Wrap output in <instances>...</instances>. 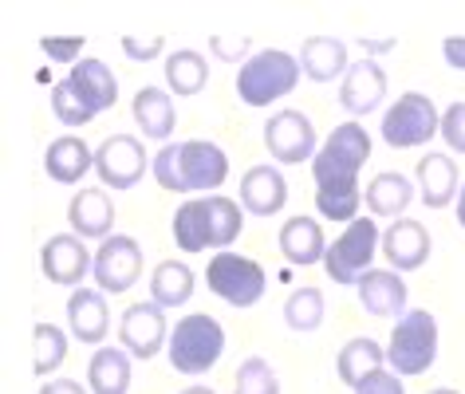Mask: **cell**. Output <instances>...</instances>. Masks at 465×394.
Masks as SVG:
<instances>
[{
  "instance_id": "6da1fadb",
  "label": "cell",
  "mask_w": 465,
  "mask_h": 394,
  "mask_svg": "<svg viewBox=\"0 0 465 394\" xmlns=\"http://www.w3.org/2000/svg\"><path fill=\"white\" fill-rule=\"evenodd\" d=\"M371 158V134L359 126V119L340 123L312 158V178H316V210L328 222H355L363 190H359V170Z\"/></svg>"
},
{
  "instance_id": "7a4b0ae2",
  "label": "cell",
  "mask_w": 465,
  "mask_h": 394,
  "mask_svg": "<svg viewBox=\"0 0 465 394\" xmlns=\"http://www.w3.org/2000/svg\"><path fill=\"white\" fill-rule=\"evenodd\" d=\"M154 182L162 190L173 193H193V190H217L229 178V158L225 150L209 138H193V143H170L150 158Z\"/></svg>"
},
{
  "instance_id": "3957f363",
  "label": "cell",
  "mask_w": 465,
  "mask_h": 394,
  "mask_svg": "<svg viewBox=\"0 0 465 394\" xmlns=\"http://www.w3.org/2000/svg\"><path fill=\"white\" fill-rule=\"evenodd\" d=\"M241 225H245V213H241L237 202H229L221 193L193 197L173 213V241H178L182 252H205V249L225 252L241 237Z\"/></svg>"
},
{
  "instance_id": "277c9868",
  "label": "cell",
  "mask_w": 465,
  "mask_h": 394,
  "mask_svg": "<svg viewBox=\"0 0 465 394\" xmlns=\"http://www.w3.org/2000/svg\"><path fill=\"white\" fill-rule=\"evenodd\" d=\"M300 84V55L288 52H257L241 64L237 75V95L249 107H272L276 99H284L288 91Z\"/></svg>"
},
{
  "instance_id": "5b68a950",
  "label": "cell",
  "mask_w": 465,
  "mask_h": 394,
  "mask_svg": "<svg viewBox=\"0 0 465 394\" xmlns=\"http://www.w3.org/2000/svg\"><path fill=\"white\" fill-rule=\"evenodd\" d=\"M166 351H170L173 370H182V375H205L221 359V351H225V328L213 316H205V311H193V316L178 320V328L170 331Z\"/></svg>"
},
{
  "instance_id": "8992f818",
  "label": "cell",
  "mask_w": 465,
  "mask_h": 394,
  "mask_svg": "<svg viewBox=\"0 0 465 394\" xmlns=\"http://www.w3.org/2000/svg\"><path fill=\"white\" fill-rule=\"evenodd\" d=\"M438 359V320L422 308H411L399 316L387 343V363L394 375H426Z\"/></svg>"
},
{
  "instance_id": "52a82bcc",
  "label": "cell",
  "mask_w": 465,
  "mask_h": 394,
  "mask_svg": "<svg viewBox=\"0 0 465 394\" xmlns=\"http://www.w3.org/2000/svg\"><path fill=\"white\" fill-rule=\"evenodd\" d=\"M379 245H382V233L375 229V222H371V217H355L328 245L323 272H328L335 284H359L371 272V261H375Z\"/></svg>"
},
{
  "instance_id": "ba28073f",
  "label": "cell",
  "mask_w": 465,
  "mask_h": 394,
  "mask_svg": "<svg viewBox=\"0 0 465 394\" xmlns=\"http://www.w3.org/2000/svg\"><path fill=\"white\" fill-rule=\"evenodd\" d=\"M438 131H441V114L422 91H406V95L382 114V143L394 150L422 146Z\"/></svg>"
},
{
  "instance_id": "9c48e42d",
  "label": "cell",
  "mask_w": 465,
  "mask_h": 394,
  "mask_svg": "<svg viewBox=\"0 0 465 394\" xmlns=\"http://www.w3.org/2000/svg\"><path fill=\"white\" fill-rule=\"evenodd\" d=\"M205 284L209 292L221 296L232 308H252L264 296V269L257 261L241 257V252H217L205 269Z\"/></svg>"
},
{
  "instance_id": "30bf717a",
  "label": "cell",
  "mask_w": 465,
  "mask_h": 394,
  "mask_svg": "<svg viewBox=\"0 0 465 394\" xmlns=\"http://www.w3.org/2000/svg\"><path fill=\"white\" fill-rule=\"evenodd\" d=\"M264 146L276 162L284 166H300V162H312L320 154V138L316 126L304 111H276L269 123H264Z\"/></svg>"
},
{
  "instance_id": "8fae6325",
  "label": "cell",
  "mask_w": 465,
  "mask_h": 394,
  "mask_svg": "<svg viewBox=\"0 0 465 394\" xmlns=\"http://www.w3.org/2000/svg\"><path fill=\"white\" fill-rule=\"evenodd\" d=\"M95 173L111 190H131L146 178V146L134 134H111L95 150Z\"/></svg>"
},
{
  "instance_id": "7c38bea8",
  "label": "cell",
  "mask_w": 465,
  "mask_h": 394,
  "mask_svg": "<svg viewBox=\"0 0 465 394\" xmlns=\"http://www.w3.org/2000/svg\"><path fill=\"white\" fill-rule=\"evenodd\" d=\"M95 284L99 292H126V288L138 284L143 276V249H138L134 237H107L95 252Z\"/></svg>"
},
{
  "instance_id": "4fadbf2b",
  "label": "cell",
  "mask_w": 465,
  "mask_h": 394,
  "mask_svg": "<svg viewBox=\"0 0 465 394\" xmlns=\"http://www.w3.org/2000/svg\"><path fill=\"white\" fill-rule=\"evenodd\" d=\"M162 311L166 308H158V304H131L123 311L119 340L134 359H154L162 347L170 343L173 328H166V316H162Z\"/></svg>"
},
{
  "instance_id": "5bb4252c",
  "label": "cell",
  "mask_w": 465,
  "mask_h": 394,
  "mask_svg": "<svg viewBox=\"0 0 465 394\" xmlns=\"http://www.w3.org/2000/svg\"><path fill=\"white\" fill-rule=\"evenodd\" d=\"M40 269L52 284L72 288V284L84 281L87 272H95V257H91L87 245L75 233H60L40 249Z\"/></svg>"
},
{
  "instance_id": "9a60e30c",
  "label": "cell",
  "mask_w": 465,
  "mask_h": 394,
  "mask_svg": "<svg viewBox=\"0 0 465 394\" xmlns=\"http://www.w3.org/2000/svg\"><path fill=\"white\" fill-rule=\"evenodd\" d=\"M382 99H387V75L375 60H359L347 67L343 84H340V107L351 114V119H363V114L379 111Z\"/></svg>"
},
{
  "instance_id": "2e32d148",
  "label": "cell",
  "mask_w": 465,
  "mask_h": 394,
  "mask_svg": "<svg viewBox=\"0 0 465 394\" xmlns=\"http://www.w3.org/2000/svg\"><path fill=\"white\" fill-rule=\"evenodd\" d=\"M382 257H387V264L399 272L422 269L426 257H430V233L414 222V217H399V222H391V229L382 233Z\"/></svg>"
},
{
  "instance_id": "e0dca14e",
  "label": "cell",
  "mask_w": 465,
  "mask_h": 394,
  "mask_svg": "<svg viewBox=\"0 0 465 394\" xmlns=\"http://www.w3.org/2000/svg\"><path fill=\"white\" fill-rule=\"evenodd\" d=\"M355 288H359V304H363L367 316H379V320L406 316V284L399 272L371 269Z\"/></svg>"
},
{
  "instance_id": "ac0fdd59",
  "label": "cell",
  "mask_w": 465,
  "mask_h": 394,
  "mask_svg": "<svg viewBox=\"0 0 465 394\" xmlns=\"http://www.w3.org/2000/svg\"><path fill=\"white\" fill-rule=\"evenodd\" d=\"M284 202H288V182L281 170L252 166L245 178H241V210H249L257 217H272L284 210Z\"/></svg>"
},
{
  "instance_id": "d6986e66",
  "label": "cell",
  "mask_w": 465,
  "mask_h": 394,
  "mask_svg": "<svg viewBox=\"0 0 465 394\" xmlns=\"http://www.w3.org/2000/svg\"><path fill=\"white\" fill-rule=\"evenodd\" d=\"M67 323H72L79 343H103V335L111 328V311L99 288H75L67 296Z\"/></svg>"
},
{
  "instance_id": "ffe728a7",
  "label": "cell",
  "mask_w": 465,
  "mask_h": 394,
  "mask_svg": "<svg viewBox=\"0 0 465 394\" xmlns=\"http://www.w3.org/2000/svg\"><path fill=\"white\" fill-rule=\"evenodd\" d=\"M281 252L288 264H323L328 257V241H323V229L316 217H288L284 229H281Z\"/></svg>"
},
{
  "instance_id": "44dd1931",
  "label": "cell",
  "mask_w": 465,
  "mask_h": 394,
  "mask_svg": "<svg viewBox=\"0 0 465 394\" xmlns=\"http://www.w3.org/2000/svg\"><path fill=\"white\" fill-rule=\"evenodd\" d=\"M67 222H72V233L75 237H111V225H114V205L103 190H79L67 205Z\"/></svg>"
},
{
  "instance_id": "7402d4cb",
  "label": "cell",
  "mask_w": 465,
  "mask_h": 394,
  "mask_svg": "<svg viewBox=\"0 0 465 394\" xmlns=\"http://www.w3.org/2000/svg\"><path fill=\"white\" fill-rule=\"evenodd\" d=\"M91 166H95V150H91L84 138H75V134L55 138V143L44 150V170H48V178L60 182V185L79 182Z\"/></svg>"
},
{
  "instance_id": "603a6c76",
  "label": "cell",
  "mask_w": 465,
  "mask_h": 394,
  "mask_svg": "<svg viewBox=\"0 0 465 394\" xmlns=\"http://www.w3.org/2000/svg\"><path fill=\"white\" fill-rule=\"evenodd\" d=\"M347 44L335 36H308L300 48V72L312 84H331L335 75H347Z\"/></svg>"
},
{
  "instance_id": "cb8c5ba5",
  "label": "cell",
  "mask_w": 465,
  "mask_h": 394,
  "mask_svg": "<svg viewBox=\"0 0 465 394\" xmlns=\"http://www.w3.org/2000/svg\"><path fill=\"white\" fill-rule=\"evenodd\" d=\"M67 79H72L75 95L84 99L95 114L107 111V107H114V99H119V79L111 75V67L103 64V60H79Z\"/></svg>"
},
{
  "instance_id": "d4e9b609",
  "label": "cell",
  "mask_w": 465,
  "mask_h": 394,
  "mask_svg": "<svg viewBox=\"0 0 465 394\" xmlns=\"http://www.w3.org/2000/svg\"><path fill=\"white\" fill-rule=\"evenodd\" d=\"M91 394H126L131 390V351L126 347H99L87 363Z\"/></svg>"
},
{
  "instance_id": "484cf974",
  "label": "cell",
  "mask_w": 465,
  "mask_h": 394,
  "mask_svg": "<svg viewBox=\"0 0 465 394\" xmlns=\"http://www.w3.org/2000/svg\"><path fill=\"white\" fill-rule=\"evenodd\" d=\"M363 202H367V210L375 213V217H394V222H399V213L414 202V185L399 170H382L379 178L367 182Z\"/></svg>"
},
{
  "instance_id": "4316f807",
  "label": "cell",
  "mask_w": 465,
  "mask_h": 394,
  "mask_svg": "<svg viewBox=\"0 0 465 394\" xmlns=\"http://www.w3.org/2000/svg\"><path fill=\"white\" fill-rule=\"evenodd\" d=\"M418 190L430 210H441L458 197V166L450 154H426L418 162Z\"/></svg>"
},
{
  "instance_id": "83f0119b",
  "label": "cell",
  "mask_w": 465,
  "mask_h": 394,
  "mask_svg": "<svg viewBox=\"0 0 465 394\" xmlns=\"http://www.w3.org/2000/svg\"><path fill=\"white\" fill-rule=\"evenodd\" d=\"M134 123L138 131H143L150 143H166V138L173 134V99L170 91L162 87H143L134 95Z\"/></svg>"
},
{
  "instance_id": "f1b7e54d",
  "label": "cell",
  "mask_w": 465,
  "mask_h": 394,
  "mask_svg": "<svg viewBox=\"0 0 465 394\" xmlns=\"http://www.w3.org/2000/svg\"><path fill=\"white\" fill-rule=\"evenodd\" d=\"M382 363H387V351L375 343V340H351V343H343V351L340 359H335V375H340L343 387H359L367 375H375V370H382Z\"/></svg>"
},
{
  "instance_id": "f546056e",
  "label": "cell",
  "mask_w": 465,
  "mask_h": 394,
  "mask_svg": "<svg viewBox=\"0 0 465 394\" xmlns=\"http://www.w3.org/2000/svg\"><path fill=\"white\" fill-rule=\"evenodd\" d=\"M193 296V269L182 261H162L150 276V300L158 308H178Z\"/></svg>"
},
{
  "instance_id": "4dcf8cb0",
  "label": "cell",
  "mask_w": 465,
  "mask_h": 394,
  "mask_svg": "<svg viewBox=\"0 0 465 394\" xmlns=\"http://www.w3.org/2000/svg\"><path fill=\"white\" fill-rule=\"evenodd\" d=\"M166 84L173 95H197L205 84H209V64H205V55L202 52H193V48H178L166 60Z\"/></svg>"
},
{
  "instance_id": "1f68e13d",
  "label": "cell",
  "mask_w": 465,
  "mask_h": 394,
  "mask_svg": "<svg viewBox=\"0 0 465 394\" xmlns=\"http://www.w3.org/2000/svg\"><path fill=\"white\" fill-rule=\"evenodd\" d=\"M284 323L292 331H300V335L316 331L323 323V292H320V288H312V284L296 288V292L284 300Z\"/></svg>"
},
{
  "instance_id": "d6a6232c",
  "label": "cell",
  "mask_w": 465,
  "mask_h": 394,
  "mask_svg": "<svg viewBox=\"0 0 465 394\" xmlns=\"http://www.w3.org/2000/svg\"><path fill=\"white\" fill-rule=\"evenodd\" d=\"M64 359H67V335L55 323H36V331H32V367H36V375L48 379Z\"/></svg>"
},
{
  "instance_id": "836d02e7",
  "label": "cell",
  "mask_w": 465,
  "mask_h": 394,
  "mask_svg": "<svg viewBox=\"0 0 465 394\" xmlns=\"http://www.w3.org/2000/svg\"><path fill=\"white\" fill-rule=\"evenodd\" d=\"M52 111H55V119H60L64 126H87L91 119H95V111L75 95L72 79H60V84L52 87Z\"/></svg>"
},
{
  "instance_id": "e575fe53",
  "label": "cell",
  "mask_w": 465,
  "mask_h": 394,
  "mask_svg": "<svg viewBox=\"0 0 465 394\" xmlns=\"http://www.w3.org/2000/svg\"><path fill=\"white\" fill-rule=\"evenodd\" d=\"M237 394H281V379L261 355H252L237 370Z\"/></svg>"
},
{
  "instance_id": "d590c367",
  "label": "cell",
  "mask_w": 465,
  "mask_h": 394,
  "mask_svg": "<svg viewBox=\"0 0 465 394\" xmlns=\"http://www.w3.org/2000/svg\"><path fill=\"white\" fill-rule=\"evenodd\" d=\"M441 138L450 143L453 154H465V103L461 99L441 111Z\"/></svg>"
},
{
  "instance_id": "8d00e7d4",
  "label": "cell",
  "mask_w": 465,
  "mask_h": 394,
  "mask_svg": "<svg viewBox=\"0 0 465 394\" xmlns=\"http://www.w3.org/2000/svg\"><path fill=\"white\" fill-rule=\"evenodd\" d=\"M40 48H44V55H48L52 64H79V52L87 48L84 44V36H44L40 40Z\"/></svg>"
},
{
  "instance_id": "74e56055",
  "label": "cell",
  "mask_w": 465,
  "mask_h": 394,
  "mask_svg": "<svg viewBox=\"0 0 465 394\" xmlns=\"http://www.w3.org/2000/svg\"><path fill=\"white\" fill-rule=\"evenodd\" d=\"M355 394H406V390H402V379L382 367V370H375V375H367L363 382H359Z\"/></svg>"
},
{
  "instance_id": "f35d334b",
  "label": "cell",
  "mask_w": 465,
  "mask_h": 394,
  "mask_svg": "<svg viewBox=\"0 0 465 394\" xmlns=\"http://www.w3.org/2000/svg\"><path fill=\"white\" fill-rule=\"evenodd\" d=\"M166 48V40L154 36V40H138V36H123V52H126V60H138V64H146V60H158V52Z\"/></svg>"
},
{
  "instance_id": "ab89813d",
  "label": "cell",
  "mask_w": 465,
  "mask_h": 394,
  "mask_svg": "<svg viewBox=\"0 0 465 394\" xmlns=\"http://www.w3.org/2000/svg\"><path fill=\"white\" fill-rule=\"evenodd\" d=\"M209 52L217 60H229V64H241L249 55V40H225V36H209Z\"/></svg>"
},
{
  "instance_id": "60d3db41",
  "label": "cell",
  "mask_w": 465,
  "mask_h": 394,
  "mask_svg": "<svg viewBox=\"0 0 465 394\" xmlns=\"http://www.w3.org/2000/svg\"><path fill=\"white\" fill-rule=\"evenodd\" d=\"M441 55L453 72H465V36H446L441 40Z\"/></svg>"
},
{
  "instance_id": "b9f144b4",
  "label": "cell",
  "mask_w": 465,
  "mask_h": 394,
  "mask_svg": "<svg viewBox=\"0 0 465 394\" xmlns=\"http://www.w3.org/2000/svg\"><path fill=\"white\" fill-rule=\"evenodd\" d=\"M40 394H87L84 387H79L75 379H52V382H44Z\"/></svg>"
},
{
  "instance_id": "7bdbcfd3",
  "label": "cell",
  "mask_w": 465,
  "mask_h": 394,
  "mask_svg": "<svg viewBox=\"0 0 465 394\" xmlns=\"http://www.w3.org/2000/svg\"><path fill=\"white\" fill-rule=\"evenodd\" d=\"M363 48H367V55H382L394 48V40H363Z\"/></svg>"
},
{
  "instance_id": "ee69618b",
  "label": "cell",
  "mask_w": 465,
  "mask_h": 394,
  "mask_svg": "<svg viewBox=\"0 0 465 394\" xmlns=\"http://www.w3.org/2000/svg\"><path fill=\"white\" fill-rule=\"evenodd\" d=\"M453 210H458V225L465 229V185H461V197H458V205H453Z\"/></svg>"
},
{
  "instance_id": "f6af8a7d",
  "label": "cell",
  "mask_w": 465,
  "mask_h": 394,
  "mask_svg": "<svg viewBox=\"0 0 465 394\" xmlns=\"http://www.w3.org/2000/svg\"><path fill=\"white\" fill-rule=\"evenodd\" d=\"M182 394H213L209 387H190V390H182Z\"/></svg>"
},
{
  "instance_id": "bcb514c9",
  "label": "cell",
  "mask_w": 465,
  "mask_h": 394,
  "mask_svg": "<svg viewBox=\"0 0 465 394\" xmlns=\"http://www.w3.org/2000/svg\"><path fill=\"white\" fill-rule=\"evenodd\" d=\"M430 394H458V390H450V387H438V390H430Z\"/></svg>"
}]
</instances>
